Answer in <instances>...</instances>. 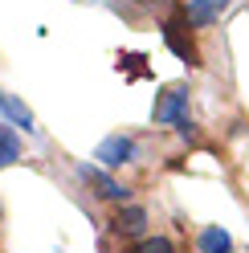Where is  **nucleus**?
Instances as JSON below:
<instances>
[{
  "mask_svg": "<svg viewBox=\"0 0 249 253\" xmlns=\"http://www.w3.org/2000/svg\"><path fill=\"white\" fill-rule=\"evenodd\" d=\"M0 115H4L12 126H21L25 135H37V119H33V110H29L17 94H8V90H0Z\"/></svg>",
  "mask_w": 249,
  "mask_h": 253,
  "instance_id": "obj_7",
  "label": "nucleus"
},
{
  "mask_svg": "<svg viewBox=\"0 0 249 253\" xmlns=\"http://www.w3.org/2000/svg\"><path fill=\"white\" fill-rule=\"evenodd\" d=\"M17 160H21V139H17V131L8 123H0V171L12 168Z\"/></svg>",
  "mask_w": 249,
  "mask_h": 253,
  "instance_id": "obj_9",
  "label": "nucleus"
},
{
  "mask_svg": "<svg viewBox=\"0 0 249 253\" xmlns=\"http://www.w3.org/2000/svg\"><path fill=\"white\" fill-rule=\"evenodd\" d=\"M143 4H160L164 8V4H172V0H143Z\"/></svg>",
  "mask_w": 249,
  "mask_h": 253,
  "instance_id": "obj_12",
  "label": "nucleus"
},
{
  "mask_svg": "<svg viewBox=\"0 0 249 253\" xmlns=\"http://www.w3.org/2000/svg\"><path fill=\"white\" fill-rule=\"evenodd\" d=\"M160 29H164V45H167V49H172L180 61H188V66L196 70V66H200V49H196V41H192V25L184 21V12L176 8Z\"/></svg>",
  "mask_w": 249,
  "mask_h": 253,
  "instance_id": "obj_1",
  "label": "nucleus"
},
{
  "mask_svg": "<svg viewBox=\"0 0 249 253\" xmlns=\"http://www.w3.org/2000/svg\"><path fill=\"white\" fill-rule=\"evenodd\" d=\"M135 155H139V143H135L131 135H123V131L106 135L102 143L94 147V160L102 168H127V164H135Z\"/></svg>",
  "mask_w": 249,
  "mask_h": 253,
  "instance_id": "obj_3",
  "label": "nucleus"
},
{
  "mask_svg": "<svg viewBox=\"0 0 249 253\" xmlns=\"http://www.w3.org/2000/svg\"><path fill=\"white\" fill-rule=\"evenodd\" d=\"M111 233L115 237H131V241L147 237V209H139V204H123V209L111 216Z\"/></svg>",
  "mask_w": 249,
  "mask_h": 253,
  "instance_id": "obj_5",
  "label": "nucleus"
},
{
  "mask_svg": "<svg viewBox=\"0 0 249 253\" xmlns=\"http://www.w3.org/2000/svg\"><path fill=\"white\" fill-rule=\"evenodd\" d=\"M188 86H167L164 94H155V106H151V119L164 123V126H176L184 115H188Z\"/></svg>",
  "mask_w": 249,
  "mask_h": 253,
  "instance_id": "obj_4",
  "label": "nucleus"
},
{
  "mask_svg": "<svg viewBox=\"0 0 249 253\" xmlns=\"http://www.w3.org/2000/svg\"><path fill=\"white\" fill-rule=\"evenodd\" d=\"M176 135H180V139H196V135H200V131H196V123H192V119H188V115H184V119H180V123H176Z\"/></svg>",
  "mask_w": 249,
  "mask_h": 253,
  "instance_id": "obj_11",
  "label": "nucleus"
},
{
  "mask_svg": "<svg viewBox=\"0 0 249 253\" xmlns=\"http://www.w3.org/2000/svg\"><path fill=\"white\" fill-rule=\"evenodd\" d=\"M123 253H180L172 237H139V241H131Z\"/></svg>",
  "mask_w": 249,
  "mask_h": 253,
  "instance_id": "obj_10",
  "label": "nucleus"
},
{
  "mask_svg": "<svg viewBox=\"0 0 249 253\" xmlns=\"http://www.w3.org/2000/svg\"><path fill=\"white\" fill-rule=\"evenodd\" d=\"M196 253H233V237L221 225H205L196 233Z\"/></svg>",
  "mask_w": 249,
  "mask_h": 253,
  "instance_id": "obj_8",
  "label": "nucleus"
},
{
  "mask_svg": "<svg viewBox=\"0 0 249 253\" xmlns=\"http://www.w3.org/2000/svg\"><path fill=\"white\" fill-rule=\"evenodd\" d=\"M78 4H94V0H78Z\"/></svg>",
  "mask_w": 249,
  "mask_h": 253,
  "instance_id": "obj_13",
  "label": "nucleus"
},
{
  "mask_svg": "<svg viewBox=\"0 0 249 253\" xmlns=\"http://www.w3.org/2000/svg\"><path fill=\"white\" fill-rule=\"evenodd\" d=\"M74 171H78V180H82L98 200H115V204H127V200H131V188L119 184L111 171H102L98 164H78Z\"/></svg>",
  "mask_w": 249,
  "mask_h": 253,
  "instance_id": "obj_2",
  "label": "nucleus"
},
{
  "mask_svg": "<svg viewBox=\"0 0 249 253\" xmlns=\"http://www.w3.org/2000/svg\"><path fill=\"white\" fill-rule=\"evenodd\" d=\"M225 8H229V0H184V4H180L184 21H188L192 29H208Z\"/></svg>",
  "mask_w": 249,
  "mask_h": 253,
  "instance_id": "obj_6",
  "label": "nucleus"
}]
</instances>
